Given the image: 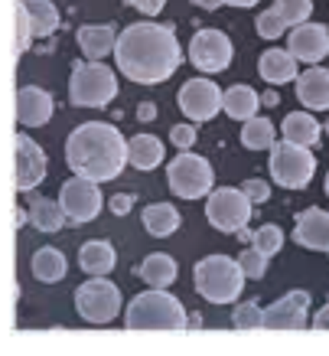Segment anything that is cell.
<instances>
[{"label":"cell","mask_w":329,"mask_h":356,"mask_svg":"<svg viewBox=\"0 0 329 356\" xmlns=\"http://www.w3.org/2000/svg\"><path fill=\"white\" fill-rule=\"evenodd\" d=\"M310 324V291H290L264 307L267 330H303Z\"/></svg>","instance_id":"cell-14"},{"label":"cell","mask_w":329,"mask_h":356,"mask_svg":"<svg viewBox=\"0 0 329 356\" xmlns=\"http://www.w3.org/2000/svg\"><path fill=\"white\" fill-rule=\"evenodd\" d=\"M244 268L238 259L228 255H209V259L196 261L192 268V284L196 291L212 304H232L238 301V294L244 291Z\"/></svg>","instance_id":"cell-4"},{"label":"cell","mask_w":329,"mask_h":356,"mask_svg":"<svg viewBox=\"0 0 329 356\" xmlns=\"http://www.w3.org/2000/svg\"><path fill=\"white\" fill-rule=\"evenodd\" d=\"M75 307L85 317L88 324H111L121 314V291L115 281H108L105 275H92V281L75 288Z\"/></svg>","instance_id":"cell-7"},{"label":"cell","mask_w":329,"mask_h":356,"mask_svg":"<svg viewBox=\"0 0 329 356\" xmlns=\"http://www.w3.org/2000/svg\"><path fill=\"white\" fill-rule=\"evenodd\" d=\"M124 327L128 330H183L186 307L180 304L176 294L163 291V288H150L128 304Z\"/></svg>","instance_id":"cell-3"},{"label":"cell","mask_w":329,"mask_h":356,"mask_svg":"<svg viewBox=\"0 0 329 356\" xmlns=\"http://www.w3.org/2000/svg\"><path fill=\"white\" fill-rule=\"evenodd\" d=\"M297 98H300V105L310 111L329 108V69H323V65L307 69L297 79Z\"/></svg>","instance_id":"cell-18"},{"label":"cell","mask_w":329,"mask_h":356,"mask_svg":"<svg viewBox=\"0 0 329 356\" xmlns=\"http://www.w3.org/2000/svg\"><path fill=\"white\" fill-rule=\"evenodd\" d=\"M326 193H329V173H326Z\"/></svg>","instance_id":"cell-47"},{"label":"cell","mask_w":329,"mask_h":356,"mask_svg":"<svg viewBox=\"0 0 329 356\" xmlns=\"http://www.w3.org/2000/svg\"><path fill=\"white\" fill-rule=\"evenodd\" d=\"M258 105H261V95H258L251 86H232L222 98V111L235 121H248L258 115Z\"/></svg>","instance_id":"cell-24"},{"label":"cell","mask_w":329,"mask_h":356,"mask_svg":"<svg viewBox=\"0 0 329 356\" xmlns=\"http://www.w3.org/2000/svg\"><path fill=\"white\" fill-rule=\"evenodd\" d=\"M117 95V76L105 63H75L69 82V102L75 108H105Z\"/></svg>","instance_id":"cell-5"},{"label":"cell","mask_w":329,"mask_h":356,"mask_svg":"<svg viewBox=\"0 0 329 356\" xmlns=\"http://www.w3.org/2000/svg\"><path fill=\"white\" fill-rule=\"evenodd\" d=\"M294 242L303 248H313V252H329V213L310 206L297 216V226H294Z\"/></svg>","instance_id":"cell-17"},{"label":"cell","mask_w":329,"mask_h":356,"mask_svg":"<svg viewBox=\"0 0 329 356\" xmlns=\"http://www.w3.org/2000/svg\"><path fill=\"white\" fill-rule=\"evenodd\" d=\"M180 222H183V216L176 213V206H170V203H153L144 209V229L157 238L173 236L180 229Z\"/></svg>","instance_id":"cell-27"},{"label":"cell","mask_w":329,"mask_h":356,"mask_svg":"<svg viewBox=\"0 0 329 356\" xmlns=\"http://www.w3.org/2000/svg\"><path fill=\"white\" fill-rule=\"evenodd\" d=\"M117 69L137 86H160L180 69L183 49L170 23H134L117 33Z\"/></svg>","instance_id":"cell-1"},{"label":"cell","mask_w":329,"mask_h":356,"mask_svg":"<svg viewBox=\"0 0 329 356\" xmlns=\"http://www.w3.org/2000/svg\"><path fill=\"white\" fill-rule=\"evenodd\" d=\"M78 46H82V53L98 63V59H105L108 53H115L117 46V33L111 23H85L82 30H78Z\"/></svg>","instance_id":"cell-20"},{"label":"cell","mask_w":329,"mask_h":356,"mask_svg":"<svg viewBox=\"0 0 329 356\" xmlns=\"http://www.w3.org/2000/svg\"><path fill=\"white\" fill-rule=\"evenodd\" d=\"M30 268H33V278L36 281H43V284H56V281L65 278L69 265H65V255L59 252V248H40V252L33 255Z\"/></svg>","instance_id":"cell-26"},{"label":"cell","mask_w":329,"mask_h":356,"mask_svg":"<svg viewBox=\"0 0 329 356\" xmlns=\"http://www.w3.org/2000/svg\"><path fill=\"white\" fill-rule=\"evenodd\" d=\"M242 144L248 151H271L277 144V134H274V121L271 118H248L242 128Z\"/></svg>","instance_id":"cell-30"},{"label":"cell","mask_w":329,"mask_h":356,"mask_svg":"<svg viewBox=\"0 0 329 356\" xmlns=\"http://www.w3.org/2000/svg\"><path fill=\"white\" fill-rule=\"evenodd\" d=\"M222 98L225 92L209 79H189L186 86L180 88V111L192 121H212L219 111H222Z\"/></svg>","instance_id":"cell-11"},{"label":"cell","mask_w":329,"mask_h":356,"mask_svg":"<svg viewBox=\"0 0 329 356\" xmlns=\"http://www.w3.org/2000/svg\"><path fill=\"white\" fill-rule=\"evenodd\" d=\"M232 40L225 36L222 30H199L189 43V63L199 69V72H225L228 63H232Z\"/></svg>","instance_id":"cell-10"},{"label":"cell","mask_w":329,"mask_h":356,"mask_svg":"<svg viewBox=\"0 0 329 356\" xmlns=\"http://www.w3.org/2000/svg\"><path fill=\"white\" fill-rule=\"evenodd\" d=\"M238 261H242V268L248 278H264V271H267V255L264 252H258L255 245L251 248H244L242 255H238Z\"/></svg>","instance_id":"cell-35"},{"label":"cell","mask_w":329,"mask_h":356,"mask_svg":"<svg viewBox=\"0 0 329 356\" xmlns=\"http://www.w3.org/2000/svg\"><path fill=\"white\" fill-rule=\"evenodd\" d=\"M222 3H232V7H255L258 0H222Z\"/></svg>","instance_id":"cell-44"},{"label":"cell","mask_w":329,"mask_h":356,"mask_svg":"<svg viewBox=\"0 0 329 356\" xmlns=\"http://www.w3.org/2000/svg\"><path fill=\"white\" fill-rule=\"evenodd\" d=\"M196 7H202V10H219L222 7V0H192Z\"/></svg>","instance_id":"cell-43"},{"label":"cell","mask_w":329,"mask_h":356,"mask_svg":"<svg viewBox=\"0 0 329 356\" xmlns=\"http://www.w3.org/2000/svg\"><path fill=\"white\" fill-rule=\"evenodd\" d=\"M313 330H329V304L317 311V317H313Z\"/></svg>","instance_id":"cell-42"},{"label":"cell","mask_w":329,"mask_h":356,"mask_svg":"<svg viewBox=\"0 0 329 356\" xmlns=\"http://www.w3.org/2000/svg\"><path fill=\"white\" fill-rule=\"evenodd\" d=\"M59 203H62L65 216L72 219V222H92L101 213V190H98L95 180L72 177L59 190Z\"/></svg>","instance_id":"cell-12"},{"label":"cell","mask_w":329,"mask_h":356,"mask_svg":"<svg viewBox=\"0 0 329 356\" xmlns=\"http://www.w3.org/2000/svg\"><path fill=\"white\" fill-rule=\"evenodd\" d=\"M23 10L30 13L33 33L36 36H53L59 30V10H56L53 0H20Z\"/></svg>","instance_id":"cell-29"},{"label":"cell","mask_w":329,"mask_h":356,"mask_svg":"<svg viewBox=\"0 0 329 356\" xmlns=\"http://www.w3.org/2000/svg\"><path fill=\"white\" fill-rule=\"evenodd\" d=\"M140 13H147V17H157L163 7H167V0H130Z\"/></svg>","instance_id":"cell-40"},{"label":"cell","mask_w":329,"mask_h":356,"mask_svg":"<svg viewBox=\"0 0 329 356\" xmlns=\"http://www.w3.org/2000/svg\"><path fill=\"white\" fill-rule=\"evenodd\" d=\"M310 10H313V0H274V13L287 23V26H300V23H307Z\"/></svg>","instance_id":"cell-31"},{"label":"cell","mask_w":329,"mask_h":356,"mask_svg":"<svg viewBox=\"0 0 329 356\" xmlns=\"http://www.w3.org/2000/svg\"><path fill=\"white\" fill-rule=\"evenodd\" d=\"M280 245H284V232H280L274 222H267V226H261L255 232V248H258V252H264L267 259H271V255H277V252H280Z\"/></svg>","instance_id":"cell-33"},{"label":"cell","mask_w":329,"mask_h":356,"mask_svg":"<svg viewBox=\"0 0 329 356\" xmlns=\"http://www.w3.org/2000/svg\"><path fill=\"white\" fill-rule=\"evenodd\" d=\"M170 140L180 147V151H186V147L196 144V128H192V124H176V128L170 131Z\"/></svg>","instance_id":"cell-39"},{"label":"cell","mask_w":329,"mask_h":356,"mask_svg":"<svg viewBox=\"0 0 329 356\" xmlns=\"http://www.w3.org/2000/svg\"><path fill=\"white\" fill-rule=\"evenodd\" d=\"M115 265H117V252L105 238L85 242V245L78 248V268L88 271V275H108Z\"/></svg>","instance_id":"cell-22"},{"label":"cell","mask_w":329,"mask_h":356,"mask_svg":"<svg viewBox=\"0 0 329 356\" xmlns=\"http://www.w3.org/2000/svg\"><path fill=\"white\" fill-rule=\"evenodd\" d=\"M163 157H167L163 140H157L153 134H134L128 140V161L137 170H157L160 163H163Z\"/></svg>","instance_id":"cell-21"},{"label":"cell","mask_w":329,"mask_h":356,"mask_svg":"<svg viewBox=\"0 0 329 356\" xmlns=\"http://www.w3.org/2000/svg\"><path fill=\"white\" fill-rule=\"evenodd\" d=\"M238 236V242H255V232H248V229H242V232H235Z\"/></svg>","instance_id":"cell-45"},{"label":"cell","mask_w":329,"mask_h":356,"mask_svg":"<svg viewBox=\"0 0 329 356\" xmlns=\"http://www.w3.org/2000/svg\"><path fill=\"white\" fill-rule=\"evenodd\" d=\"M167 184L183 200H202L205 193H212V186H215L212 163L205 161V157H199V154H180L167 167Z\"/></svg>","instance_id":"cell-8"},{"label":"cell","mask_w":329,"mask_h":356,"mask_svg":"<svg viewBox=\"0 0 329 356\" xmlns=\"http://www.w3.org/2000/svg\"><path fill=\"white\" fill-rule=\"evenodd\" d=\"M251 200L244 196V190H232V186H222V190H212L209 193V203H205V216H209V226L219 229V232H242L251 219Z\"/></svg>","instance_id":"cell-9"},{"label":"cell","mask_w":329,"mask_h":356,"mask_svg":"<svg viewBox=\"0 0 329 356\" xmlns=\"http://www.w3.org/2000/svg\"><path fill=\"white\" fill-rule=\"evenodd\" d=\"M65 163L75 177H85L95 184H108L121 177L128 167V140L115 124L105 121H85L65 140Z\"/></svg>","instance_id":"cell-2"},{"label":"cell","mask_w":329,"mask_h":356,"mask_svg":"<svg viewBox=\"0 0 329 356\" xmlns=\"http://www.w3.org/2000/svg\"><path fill=\"white\" fill-rule=\"evenodd\" d=\"M255 30H258V36H264V40H277V36H284L287 23L280 20V17H277V13H274V7H271V10L258 13V23H255Z\"/></svg>","instance_id":"cell-34"},{"label":"cell","mask_w":329,"mask_h":356,"mask_svg":"<svg viewBox=\"0 0 329 356\" xmlns=\"http://www.w3.org/2000/svg\"><path fill=\"white\" fill-rule=\"evenodd\" d=\"M53 95L36 86H20L17 92V121L23 128H40L53 118Z\"/></svg>","instance_id":"cell-16"},{"label":"cell","mask_w":329,"mask_h":356,"mask_svg":"<svg viewBox=\"0 0 329 356\" xmlns=\"http://www.w3.org/2000/svg\"><path fill=\"white\" fill-rule=\"evenodd\" d=\"M319 121L310 115V111H290L284 118V140L290 144H300V147H317L319 144Z\"/></svg>","instance_id":"cell-23"},{"label":"cell","mask_w":329,"mask_h":356,"mask_svg":"<svg viewBox=\"0 0 329 356\" xmlns=\"http://www.w3.org/2000/svg\"><path fill=\"white\" fill-rule=\"evenodd\" d=\"M17 49H20V53H26V49H30V43H33V36H36V33H33V23H30V13L23 10V3L20 0H17Z\"/></svg>","instance_id":"cell-36"},{"label":"cell","mask_w":329,"mask_h":356,"mask_svg":"<svg viewBox=\"0 0 329 356\" xmlns=\"http://www.w3.org/2000/svg\"><path fill=\"white\" fill-rule=\"evenodd\" d=\"M271 177L274 184L287 186V190H303L317 173V157L310 154V147L290 144V140H277L271 147Z\"/></svg>","instance_id":"cell-6"},{"label":"cell","mask_w":329,"mask_h":356,"mask_svg":"<svg viewBox=\"0 0 329 356\" xmlns=\"http://www.w3.org/2000/svg\"><path fill=\"white\" fill-rule=\"evenodd\" d=\"M261 102H264V105H271V108H274V105H277V92H267V95H261Z\"/></svg>","instance_id":"cell-46"},{"label":"cell","mask_w":329,"mask_h":356,"mask_svg":"<svg viewBox=\"0 0 329 356\" xmlns=\"http://www.w3.org/2000/svg\"><path fill=\"white\" fill-rule=\"evenodd\" d=\"M242 190L251 203H267V200H271V186H267L264 180H244Z\"/></svg>","instance_id":"cell-37"},{"label":"cell","mask_w":329,"mask_h":356,"mask_svg":"<svg viewBox=\"0 0 329 356\" xmlns=\"http://www.w3.org/2000/svg\"><path fill=\"white\" fill-rule=\"evenodd\" d=\"M232 324L238 327V330H258V327H264V311H261L255 301L238 304V311L232 314Z\"/></svg>","instance_id":"cell-32"},{"label":"cell","mask_w":329,"mask_h":356,"mask_svg":"<svg viewBox=\"0 0 329 356\" xmlns=\"http://www.w3.org/2000/svg\"><path fill=\"white\" fill-rule=\"evenodd\" d=\"M137 275L147 281L150 288H170L176 281V261L167 252H153L137 265Z\"/></svg>","instance_id":"cell-25"},{"label":"cell","mask_w":329,"mask_h":356,"mask_svg":"<svg viewBox=\"0 0 329 356\" xmlns=\"http://www.w3.org/2000/svg\"><path fill=\"white\" fill-rule=\"evenodd\" d=\"M46 177V154L30 134H17V190L30 193Z\"/></svg>","instance_id":"cell-15"},{"label":"cell","mask_w":329,"mask_h":356,"mask_svg":"<svg viewBox=\"0 0 329 356\" xmlns=\"http://www.w3.org/2000/svg\"><path fill=\"white\" fill-rule=\"evenodd\" d=\"M134 203H137V196L134 193H115L111 200H108V209H111L115 216H128L130 209H134Z\"/></svg>","instance_id":"cell-38"},{"label":"cell","mask_w":329,"mask_h":356,"mask_svg":"<svg viewBox=\"0 0 329 356\" xmlns=\"http://www.w3.org/2000/svg\"><path fill=\"white\" fill-rule=\"evenodd\" d=\"M326 134H329V121H326Z\"/></svg>","instance_id":"cell-48"},{"label":"cell","mask_w":329,"mask_h":356,"mask_svg":"<svg viewBox=\"0 0 329 356\" xmlns=\"http://www.w3.org/2000/svg\"><path fill=\"white\" fill-rule=\"evenodd\" d=\"M287 49L297 56V63L317 65L329 56V26L326 23H300L287 36Z\"/></svg>","instance_id":"cell-13"},{"label":"cell","mask_w":329,"mask_h":356,"mask_svg":"<svg viewBox=\"0 0 329 356\" xmlns=\"http://www.w3.org/2000/svg\"><path fill=\"white\" fill-rule=\"evenodd\" d=\"M65 209L62 203H53V200H46V196H36L30 203V222L40 232H59L65 226Z\"/></svg>","instance_id":"cell-28"},{"label":"cell","mask_w":329,"mask_h":356,"mask_svg":"<svg viewBox=\"0 0 329 356\" xmlns=\"http://www.w3.org/2000/svg\"><path fill=\"white\" fill-rule=\"evenodd\" d=\"M137 118L140 121H153V118H157V105H153V102H140V105H137Z\"/></svg>","instance_id":"cell-41"},{"label":"cell","mask_w":329,"mask_h":356,"mask_svg":"<svg viewBox=\"0 0 329 356\" xmlns=\"http://www.w3.org/2000/svg\"><path fill=\"white\" fill-rule=\"evenodd\" d=\"M258 72L264 82L271 86H284V82H297L300 72H297V56L290 53V49H267L261 53V63H258Z\"/></svg>","instance_id":"cell-19"}]
</instances>
